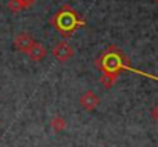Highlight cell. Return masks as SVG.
Returning a JSON list of instances; mask_svg holds the SVG:
<instances>
[{
    "instance_id": "1",
    "label": "cell",
    "mask_w": 158,
    "mask_h": 147,
    "mask_svg": "<svg viewBox=\"0 0 158 147\" xmlns=\"http://www.w3.org/2000/svg\"><path fill=\"white\" fill-rule=\"evenodd\" d=\"M54 23H55V28H57L63 35H69V34H72L80 25H83V20L78 18L77 12H75L72 8L63 6V8L57 12V15H55V18H54Z\"/></svg>"
},
{
    "instance_id": "2",
    "label": "cell",
    "mask_w": 158,
    "mask_h": 147,
    "mask_svg": "<svg viewBox=\"0 0 158 147\" xmlns=\"http://www.w3.org/2000/svg\"><path fill=\"white\" fill-rule=\"evenodd\" d=\"M52 54L58 61H68V60L74 55V49H72V46H71L69 43L60 42L58 45H55Z\"/></svg>"
},
{
    "instance_id": "3",
    "label": "cell",
    "mask_w": 158,
    "mask_h": 147,
    "mask_svg": "<svg viewBox=\"0 0 158 147\" xmlns=\"http://www.w3.org/2000/svg\"><path fill=\"white\" fill-rule=\"evenodd\" d=\"M34 39L29 35V34H26V32H22V34H19L17 37H15V40H14V46L17 51H20V52H28L29 49L34 46Z\"/></svg>"
},
{
    "instance_id": "4",
    "label": "cell",
    "mask_w": 158,
    "mask_h": 147,
    "mask_svg": "<svg viewBox=\"0 0 158 147\" xmlns=\"http://www.w3.org/2000/svg\"><path fill=\"white\" fill-rule=\"evenodd\" d=\"M98 103H100V100L98 97L94 94V92H86V94H83L81 97H80V104H81V107L83 109H86V110H94L97 106H98Z\"/></svg>"
},
{
    "instance_id": "5",
    "label": "cell",
    "mask_w": 158,
    "mask_h": 147,
    "mask_svg": "<svg viewBox=\"0 0 158 147\" xmlns=\"http://www.w3.org/2000/svg\"><path fill=\"white\" fill-rule=\"evenodd\" d=\"M35 0H9L8 2V8L12 11V12H19L22 9H26L29 6H32Z\"/></svg>"
},
{
    "instance_id": "6",
    "label": "cell",
    "mask_w": 158,
    "mask_h": 147,
    "mask_svg": "<svg viewBox=\"0 0 158 147\" xmlns=\"http://www.w3.org/2000/svg\"><path fill=\"white\" fill-rule=\"evenodd\" d=\"M32 60H35V61H40L45 55H46V51H45V48L42 46V45H39V43H34V46L29 49L28 52H26Z\"/></svg>"
},
{
    "instance_id": "7",
    "label": "cell",
    "mask_w": 158,
    "mask_h": 147,
    "mask_svg": "<svg viewBox=\"0 0 158 147\" xmlns=\"http://www.w3.org/2000/svg\"><path fill=\"white\" fill-rule=\"evenodd\" d=\"M115 78H117V72H106L105 75L102 77V84L106 86V88H110L114 84Z\"/></svg>"
},
{
    "instance_id": "8",
    "label": "cell",
    "mask_w": 158,
    "mask_h": 147,
    "mask_svg": "<svg viewBox=\"0 0 158 147\" xmlns=\"http://www.w3.org/2000/svg\"><path fill=\"white\" fill-rule=\"evenodd\" d=\"M52 127L58 132V130H63L64 127H66V121L61 118V116H55L52 120Z\"/></svg>"
},
{
    "instance_id": "9",
    "label": "cell",
    "mask_w": 158,
    "mask_h": 147,
    "mask_svg": "<svg viewBox=\"0 0 158 147\" xmlns=\"http://www.w3.org/2000/svg\"><path fill=\"white\" fill-rule=\"evenodd\" d=\"M151 115H152V118H154L155 121H158V106L152 107V110H151Z\"/></svg>"
},
{
    "instance_id": "10",
    "label": "cell",
    "mask_w": 158,
    "mask_h": 147,
    "mask_svg": "<svg viewBox=\"0 0 158 147\" xmlns=\"http://www.w3.org/2000/svg\"><path fill=\"white\" fill-rule=\"evenodd\" d=\"M154 2H155V3H157V5H158V0H154Z\"/></svg>"
},
{
    "instance_id": "11",
    "label": "cell",
    "mask_w": 158,
    "mask_h": 147,
    "mask_svg": "<svg viewBox=\"0 0 158 147\" xmlns=\"http://www.w3.org/2000/svg\"><path fill=\"white\" fill-rule=\"evenodd\" d=\"M0 124H2V121H0Z\"/></svg>"
}]
</instances>
